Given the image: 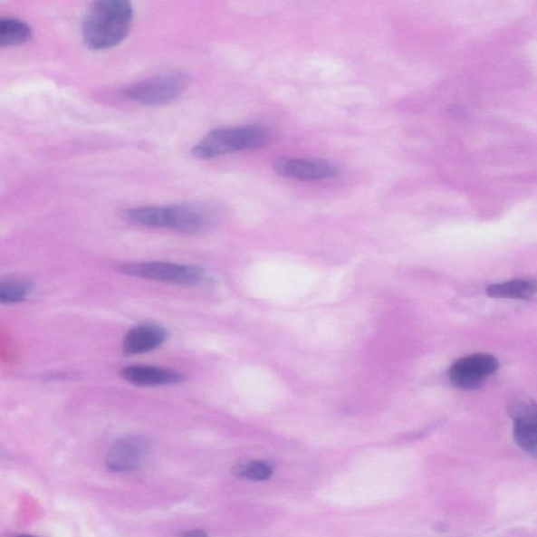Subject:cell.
<instances>
[{"label":"cell","mask_w":537,"mask_h":537,"mask_svg":"<svg viewBox=\"0 0 537 537\" xmlns=\"http://www.w3.org/2000/svg\"><path fill=\"white\" fill-rule=\"evenodd\" d=\"M132 5L125 0H102L91 5L83 19V42L91 50L116 46L128 36Z\"/></svg>","instance_id":"6da1fadb"},{"label":"cell","mask_w":537,"mask_h":537,"mask_svg":"<svg viewBox=\"0 0 537 537\" xmlns=\"http://www.w3.org/2000/svg\"><path fill=\"white\" fill-rule=\"evenodd\" d=\"M271 131L261 125L217 129L198 142L192 154L200 158H212L242 150L264 148L271 141Z\"/></svg>","instance_id":"7a4b0ae2"},{"label":"cell","mask_w":537,"mask_h":537,"mask_svg":"<svg viewBox=\"0 0 537 537\" xmlns=\"http://www.w3.org/2000/svg\"><path fill=\"white\" fill-rule=\"evenodd\" d=\"M190 83L187 72L171 71L132 83L124 91L130 101L148 106H160L176 101Z\"/></svg>","instance_id":"3957f363"},{"label":"cell","mask_w":537,"mask_h":537,"mask_svg":"<svg viewBox=\"0 0 537 537\" xmlns=\"http://www.w3.org/2000/svg\"><path fill=\"white\" fill-rule=\"evenodd\" d=\"M124 274L144 278V280L176 284L201 283L205 272L197 266L174 263L151 262L124 264L119 268Z\"/></svg>","instance_id":"277c9868"},{"label":"cell","mask_w":537,"mask_h":537,"mask_svg":"<svg viewBox=\"0 0 537 537\" xmlns=\"http://www.w3.org/2000/svg\"><path fill=\"white\" fill-rule=\"evenodd\" d=\"M216 222V211L208 205L183 203L165 206V229L197 235L209 230Z\"/></svg>","instance_id":"5b68a950"},{"label":"cell","mask_w":537,"mask_h":537,"mask_svg":"<svg viewBox=\"0 0 537 537\" xmlns=\"http://www.w3.org/2000/svg\"><path fill=\"white\" fill-rule=\"evenodd\" d=\"M499 369V361L490 354H474L461 358L450 367L448 376L455 387L476 389Z\"/></svg>","instance_id":"8992f818"},{"label":"cell","mask_w":537,"mask_h":537,"mask_svg":"<svg viewBox=\"0 0 537 537\" xmlns=\"http://www.w3.org/2000/svg\"><path fill=\"white\" fill-rule=\"evenodd\" d=\"M149 443L140 436L118 439L106 454L105 464L110 472L128 473L138 469L149 454Z\"/></svg>","instance_id":"52a82bcc"},{"label":"cell","mask_w":537,"mask_h":537,"mask_svg":"<svg viewBox=\"0 0 537 537\" xmlns=\"http://www.w3.org/2000/svg\"><path fill=\"white\" fill-rule=\"evenodd\" d=\"M274 170L278 175L300 181H321L338 175V168L334 164L306 158H280L274 164Z\"/></svg>","instance_id":"ba28073f"},{"label":"cell","mask_w":537,"mask_h":537,"mask_svg":"<svg viewBox=\"0 0 537 537\" xmlns=\"http://www.w3.org/2000/svg\"><path fill=\"white\" fill-rule=\"evenodd\" d=\"M168 337V331L157 324H140L125 335L122 346L124 354L132 356L148 353L161 347Z\"/></svg>","instance_id":"9c48e42d"},{"label":"cell","mask_w":537,"mask_h":537,"mask_svg":"<svg viewBox=\"0 0 537 537\" xmlns=\"http://www.w3.org/2000/svg\"><path fill=\"white\" fill-rule=\"evenodd\" d=\"M121 376L124 380L139 387L174 386L185 380V376L177 370L151 366L125 368Z\"/></svg>","instance_id":"30bf717a"},{"label":"cell","mask_w":537,"mask_h":537,"mask_svg":"<svg viewBox=\"0 0 537 537\" xmlns=\"http://www.w3.org/2000/svg\"><path fill=\"white\" fill-rule=\"evenodd\" d=\"M537 293V281L533 278H521L506 283L490 284L487 294L494 298H514L528 300Z\"/></svg>","instance_id":"8fae6325"},{"label":"cell","mask_w":537,"mask_h":537,"mask_svg":"<svg viewBox=\"0 0 537 537\" xmlns=\"http://www.w3.org/2000/svg\"><path fill=\"white\" fill-rule=\"evenodd\" d=\"M508 413L514 428L537 427V403L523 395H513L509 399Z\"/></svg>","instance_id":"7c38bea8"},{"label":"cell","mask_w":537,"mask_h":537,"mask_svg":"<svg viewBox=\"0 0 537 537\" xmlns=\"http://www.w3.org/2000/svg\"><path fill=\"white\" fill-rule=\"evenodd\" d=\"M31 39L32 30L28 24L16 18H3L0 21V45L15 46Z\"/></svg>","instance_id":"4fadbf2b"},{"label":"cell","mask_w":537,"mask_h":537,"mask_svg":"<svg viewBox=\"0 0 537 537\" xmlns=\"http://www.w3.org/2000/svg\"><path fill=\"white\" fill-rule=\"evenodd\" d=\"M31 284L28 282L8 280L0 282V302L16 303L29 296Z\"/></svg>","instance_id":"5bb4252c"},{"label":"cell","mask_w":537,"mask_h":537,"mask_svg":"<svg viewBox=\"0 0 537 537\" xmlns=\"http://www.w3.org/2000/svg\"><path fill=\"white\" fill-rule=\"evenodd\" d=\"M234 473L238 477H243L249 481H266L270 479L273 469L268 463L264 461H251L235 466Z\"/></svg>","instance_id":"9a60e30c"},{"label":"cell","mask_w":537,"mask_h":537,"mask_svg":"<svg viewBox=\"0 0 537 537\" xmlns=\"http://www.w3.org/2000/svg\"><path fill=\"white\" fill-rule=\"evenodd\" d=\"M181 537H209L203 530H189V532H183Z\"/></svg>","instance_id":"2e32d148"},{"label":"cell","mask_w":537,"mask_h":537,"mask_svg":"<svg viewBox=\"0 0 537 537\" xmlns=\"http://www.w3.org/2000/svg\"><path fill=\"white\" fill-rule=\"evenodd\" d=\"M15 537H36V536H32V535H18V536H15Z\"/></svg>","instance_id":"e0dca14e"}]
</instances>
